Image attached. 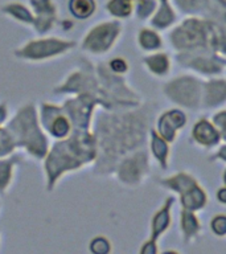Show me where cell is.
Here are the masks:
<instances>
[{
    "label": "cell",
    "mask_w": 226,
    "mask_h": 254,
    "mask_svg": "<svg viewBox=\"0 0 226 254\" xmlns=\"http://www.w3.org/2000/svg\"><path fill=\"white\" fill-rule=\"evenodd\" d=\"M163 184L177 190L181 196L182 206L185 209L197 210L206 204V194L189 175L178 174L174 178L164 180Z\"/></svg>",
    "instance_id": "1"
},
{
    "label": "cell",
    "mask_w": 226,
    "mask_h": 254,
    "mask_svg": "<svg viewBox=\"0 0 226 254\" xmlns=\"http://www.w3.org/2000/svg\"><path fill=\"white\" fill-rule=\"evenodd\" d=\"M170 39L177 48L205 47L206 41H212V31H208L205 25L190 20L180 29L172 33Z\"/></svg>",
    "instance_id": "2"
},
{
    "label": "cell",
    "mask_w": 226,
    "mask_h": 254,
    "mask_svg": "<svg viewBox=\"0 0 226 254\" xmlns=\"http://www.w3.org/2000/svg\"><path fill=\"white\" fill-rule=\"evenodd\" d=\"M170 98L178 103L186 105L188 107H194L198 105V99L201 97V89L197 81L185 77L178 78L174 82H170L166 89Z\"/></svg>",
    "instance_id": "3"
},
{
    "label": "cell",
    "mask_w": 226,
    "mask_h": 254,
    "mask_svg": "<svg viewBox=\"0 0 226 254\" xmlns=\"http://www.w3.org/2000/svg\"><path fill=\"white\" fill-rule=\"evenodd\" d=\"M186 122L185 114H182L180 110H172L162 115V118L159 121V131L163 138L172 142L176 136V131L181 128Z\"/></svg>",
    "instance_id": "4"
},
{
    "label": "cell",
    "mask_w": 226,
    "mask_h": 254,
    "mask_svg": "<svg viewBox=\"0 0 226 254\" xmlns=\"http://www.w3.org/2000/svg\"><path fill=\"white\" fill-rule=\"evenodd\" d=\"M173 202V198L168 197L167 198L166 204L160 208L158 213L155 214L154 218H152V233H151V240L148 242H152L155 244V241L158 240V237L162 233H164L167 230V228L170 226V205Z\"/></svg>",
    "instance_id": "5"
},
{
    "label": "cell",
    "mask_w": 226,
    "mask_h": 254,
    "mask_svg": "<svg viewBox=\"0 0 226 254\" xmlns=\"http://www.w3.org/2000/svg\"><path fill=\"white\" fill-rule=\"evenodd\" d=\"M193 138L200 144H202V146L210 147L214 146L216 143H218V140H220V134H218V131L216 130V127L213 125H210L205 119H201L194 126Z\"/></svg>",
    "instance_id": "6"
},
{
    "label": "cell",
    "mask_w": 226,
    "mask_h": 254,
    "mask_svg": "<svg viewBox=\"0 0 226 254\" xmlns=\"http://www.w3.org/2000/svg\"><path fill=\"white\" fill-rule=\"evenodd\" d=\"M226 99L225 81H213L205 86V103L208 106H214Z\"/></svg>",
    "instance_id": "7"
},
{
    "label": "cell",
    "mask_w": 226,
    "mask_h": 254,
    "mask_svg": "<svg viewBox=\"0 0 226 254\" xmlns=\"http://www.w3.org/2000/svg\"><path fill=\"white\" fill-rule=\"evenodd\" d=\"M152 140H151V147L154 152L155 158L158 159L163 167L167 166V159H168V146H167L166 139L162 135H159L156 131H152Z\"/></svg>",
    "instance_id": "8"
},
{
    "label": "cell",
    "mask_w": 226,
    "mask_h": 254,
    "mask_svg": "<svg viewBox=\"0 0 226 254\" xmlns=\"http://www.w3.org/2000/svg\"><path fill=\"white\" fill-rule=\"evenodd\" d=\"M181 228L185 236V240L194 237L200 229V224H198L197 217L193 214V210H182L181 213Z\"/></svg>",
    "instance_id": "9"
},
{
    "label": "cell",
    "mask_w": 226,
    "mask_h": 254,
    "mask_svg": "<svg viewBox=\"0 0 226 254\" xmlns=\"http://www.w3.org/2000/svg\"><path fill=\"white\" fill-rule=\"evenodd\" d=\"M146 64L147 66L150 67V70L154 71L155 74L158 75L166 74L168 69H170V60H168V57L166 55H163V53L147 57Z\"/></svg>",
    "instance_id": "10"
},
{
    "label": "cell",
    "mask_w": 226,
    "mask_h": 254,
    "mask_svg": "<svg viewBox=\"0 0 226 254\" xmlns=\"http://www.w3.org/2000/svg\"><path fill=\"white\" fill-rule=\"evenodd\" d=\"M139 43L140 47L147 49V51H154L158 48L162 47V40L155 32L148 31V29H143L139 33Z\"/></svg>",
    "instance_id": "11"
},
{
    "label": "cell",
    "mask_w": 226,
    "mask_h": 254,
    "mask_svg": "<svg viewBox=\"0 0 226 254\" xmlns=\"http://www.w3.org/2000/svg\"><path fill=\"white\" fill-rule=\"evenodd\" d=\"M190 66L197 69L200 71H205V73H217L221 70V64L216 63L213 60L206 59V57H196V59L190 60Z\"/></svg>",
    "instance_id": "12"
},
{
    "label": "cell",
    "mask_w": 226,
    "mask_h": 254,
    "mask_svg": "<svg viewBox=\"0 0 226 254\" xmlns=\"http://www.w3.org/2000/svg\"><path fill=\"white\" fill-rule=\"evenodd\" d=\"M71 8L77 16L79 17H86L93 11V3L90 0H74L71 3Z\"/></svg>",
    "instance_id": "13"
},
{
    "label": "cell",
    "mask_w": 226,
    "mask_h": 254,
    "mask_svg": "<svg viewBox=\"0 0 226 254\" xmlns=\"http://www.w3.org/2000/svg\"><path fill=\"white\" fill-rule=\"evenodd\" d=\"M111 8L115 15L127 16L131 12V3L130 0H115Z\"/></svg>",
    "instance_id": "14"
},
{
    "label": "cell",
    "mask_w": 226,
    "mask_h": 254,
    "mask_svg": "<svg viewBox=\"0 0 226 254\" xmlns=\"http://www.w3.org/2000/svg\"><path fill=\"white\" fill-rule=\"evenodd\" d=\"M212 229L217 236L226 234V216H217L212 220Z\"/></svg>",
    "instance_id": "15"
},
{
    "label": "cell",
    "mask_w": 226,
    "mask_h": 254,
    "mask_svg": "<svg viewBox=\"0 0 226 254\" xmlns=\"http://www.w3.org/2000/svg\"><path fill=\"white\" fill-rule=\"evenodd\" d=\"M214 123H216V126L220 127V130L226 132V111H222V113L216 115L214 117Z\"/></svg>",
    "instance_id": "16"
},
{
    "label": "cell",
    "mask_w": 226,
    "mask_h": 254,
    "mask_svg": "<svg viewBox=\"0 0 226 254\" xmlns=\"http://www.w3.org/2000/svg\"><path fill=\"white\" fill-rule=\"evenodd\" d=\"M111 67H113L116 73H123V71L127 70V64L124 60L116 59L111 63Z\"/></svg>",
    "instance_id": "17"
},
{
    "label": "cell",
    "mask_w": 226,
    "mask_h": 254,
    "mask_svg": "<svg viewBox=\"0 0 226 254\" xmlns=\"http://www.w3.org/2000/svg\"><path fill=\"white\" fill-rule=\"evenodd\" d=\"M140 253L155 254L158 253V249H156V246H155V244H152V242H146V245L140 249Z\"/></svg>",
    "instance_id": "18"
},
{
    "label": "cell",
    "mask_w": 226,
    "mask_h": 254,
    "mask_svg": "<svg viewBox=\"0 0 226 254\" xmlns=\"http://www.w3.org/2000/svg\"><path fill=\"white\" fill-rule=\"evenodd\" d=\"M217 197L220 201L224 202V204H226V188H221V190H218Z\"/></svg>",
    "instance_id": "19"
},
{
    "label": "cell",
    "mask_w": 226,
    "mask_h": 254,
    "mask_svg": "<svg viewBox=\"0 0 226 254\" xmlns=\"http://www.w3.org/2000/svg\"><path fill=\"white\" fill-rule=\"evenodd\" d=\"M217 158H222L224 160H226V146L222 147L221 151L217 154Z\"/></svg>",
    "instance_id": "20"
},
{
    "label": "cell",
    "mask_w": 226,
    "mask_h": 254,
    "mask_svg": "<svg viewBox=\"0 0 226 254\" xmlns=\"http://www.w3.org/2000/svg\"><path fill=\"white\" fill-rule=\"evenodd\" d=\"M224 179H225L224 182H225V184H226V172H225V175H224Z\"/></svg>",
    "instance_id": "21"
}]
</instances>
